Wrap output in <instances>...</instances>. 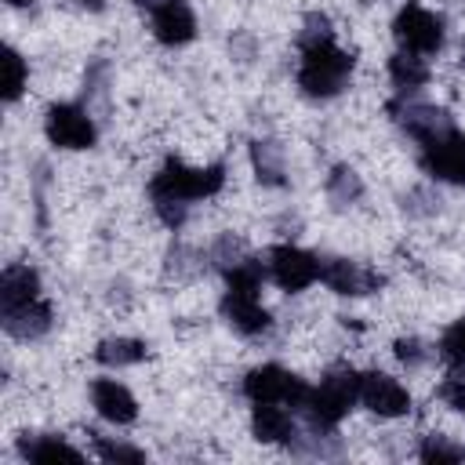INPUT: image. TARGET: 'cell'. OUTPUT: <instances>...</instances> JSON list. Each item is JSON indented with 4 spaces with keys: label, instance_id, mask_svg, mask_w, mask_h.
<instances>
[{
    "label": "cell",
    "instance_id": "8992f818",
    "mask_svg": "<svg viewBox=\"0 0 465 465\" xmlns=\"http://www.w3.org/2000/svg\"><path fill=\"white\" fill-rule=\"evenodd\" d=\"M421 167L450 185H465V134L458 127H447L421 142Z\"/></svg>",
    "mask_w": 465,
    "mask_h": 465
},
{
    "label": "cell",
    "instance_id": "9c48e42d",
    "mask_svg": "<svg viewBox=\"0 0 465 465\" xmlns=\"http://www.w3.org/2000/svg\"><path fill=\"white\" fill-rule=\"evenodd\" d=\"M360 403L378 418H403L411 411V392L396 378L381 371H367L360 374Z\"/></svg>",
    "mask_w": 465,
    "mask_h": 465
},
{
    "label": "cell",
    "instance_id": "4fadbf2b",
    "mask_svg": "<svg viewBox=\"0 0 465 465\" xmlns=\"http://www.w3.org/2000/svg\"><path fill=\"white\" fill-rule=\"evenodd\" d=\"M222 316L229 320V327H236L240 334L254 338V334H265L269 331V309L262 305L258 291H240V287H229L225 298H222Z\"/></svg>",
    "mask_w": 465,
    "mask_h": 465
},
{
    "label": "cell",
    "instance_id": "603a6c76",
    "mask_svg": "<svg viewBox=\"0 0 465 465\" xmlns=\"http://www.w3.org/2000/svg\"><path fill=\"white\" fill-rule=\"evenodd\" d=\"M247 258H251L247 243H243L240 236H232V232L218 236V240H214V247H211V265H214V269H222V272H229V269H236V265H243Z\"/></svg>",
    "mask_w": 465,
    "mask_h": 465
},
{
    "label": "cell",
    "instance_id": "44dd1931",
    "mask_svg": "<svg viewBox=\"0 0 465 465\" xmlns=\"http://www.w3.org/2000/svg\"><path fill=\"white\" fill-rule=\"evenodd\" d=\"M327 200L334 203V207H352L360 196H363V182H360V174H356V167H349V163H338V167H331V174H327Z\"/></svg>",
    "mask_w": 465,
    "mask_h": 465
},
{
    "label": "cell",
    "instance_id": "9a60e30c",
    "mask_svg": "<svg viewBox=\"0 0 465 465\" xmlns=\"http://www.w3.org/2000/svg\"><path fill=\"white\" fill-rule=\"evenodd\" d=\"M91 403L94 411L113 421V425H131L138 418V403L134 396L127 392V385H120L116 378H94L91 381Z\"/></svg>",
    "mask_w": 465,
    "mask_h": 465
},
{
    "label": "cell",
    "instance_id": "cb8c5ba5",
    "mask_svg": "<svg viewBox=\"0 0 465 465\" xmlns=\"http://www.w3.org/2000/svg\"><path fill=\"white\" fill-rule=\"evenodd\" d=\"M418 458L429 461V465H450V461H465V447H461V443H450V440L440 436V432H432V436L421 440Z\"/></svg>",
    "mask_w": 465,
    "mask_h": 465
},
{
    "label": "cell",
    "instance_id": "4dcf8cb0",
    "mask_svg": "<svg viewBox=\"0 0 465 465\" xmlns=\"http://www.w3.org/2000/svg\"><path fill=\"white\" fill-rule=\"evenodd\" d=\"M436 396L450 407V411H458V414H465V378H447V381H440V389H436Z\"/></svg>",
    "mask_w": 465,
    "mask_h": 465
},
{
    "label": "cell",
    "instance_id": "30bf717a",
    "mask_svg": "<svg viewBox=\"0 0 465 465\" xmlns=\"http://www.w3.org/2000/svg\"><path fill=\"white\" fill-rule=\"evenodd\" d=\"M320 280L334 294H349V298L371 294V291H378L385 283L378 269H367V265L349 262V258H320Z\"/></svg>",
    "mask_w": 465,
    "mask_h": 465
},
{
    "label": "cell",
    "instance_id": "ba28073f",
    "mask_svg": "<svg viewBox=\"0 0 465 465\" xmlns=\"http://www.w3.org/2000/svg\"><path fill=\"white\" fill-rule=\"evenodd\" d=\"M44 131H47V142L58 149H91L94 145V120L87 116L84 105H73V102L51 105L44 116Z\"/></svg>",
    "mask_w": 465,
    "mask_h": 465
},
{
    "label": "cell",
    "instance_id": "d4e9b609",
    "mask_svg": "<svg viewBox=\"0 0 465 465\" xmlns=\"http://www.w3.org/2000/svg\"><path fill=\"white\" fill-rule=\"evenodd\" d=\"M25 80H29L25 58L15 47H4V102H18V94L25 91Z\"/></svg>",
    "mask_w": 465,
    "mask_h": 465
},
{
    "label": "cell",
    "instance_id": "e575fe53",
    "mask_svg": "<svg viewBox=\"0 0 465 465\" xmlns=\"http://www.w3.org/2000/svg\"><path fill=\"white\" fill-rule=\"evenodd\" d=\"M461 62H465V47H461Z\"/></svg>",
    "mask_w": 465,
    "mask_h": 465
},
{
    "label": "cell",
    "instance_id": "1f68e13d",
    "mask_svg": "<svg viewBox=\"0 0 465 465\" xmlns=\"http://www.w3.org/2000/svg\"><path fill=\"white\" fill-rule=\"evenodd\" d=\"M436 207H440V196H432L429 189H411L403 196V211L407 214H432Z\"/></svg>",
    "mask_w": 465,
    "mask_h": 465
},
{
    "label": "cell",
    "instance_id": "83f0119b",
    "mask_svg": "<svg viewBox=\"0 0 465 465\" xmlns=\"http://www.w3.org/2000/svg\"><path fill=\"white\" fill-rule=\"evenodd\" d=\"M153 211H156V218L167 229H182L185 218H189V203L185 200H174V196H153Z\"/></svg>",
    "mask_w": 465,
    "mask_h": 465
},
{
    "label": "cell",
    "instance_id": "7a4b0ae2",
    "mask_svg": "<svg viewBox=\"0 0 465 465\" xmlns=\"http://www.w3.org/2000/svg\"><path fill=\"white\" fill-rule=\"evenodd\" d=\"M352 76V54L341 51L334 40L302 47V65H298V87L309 98H334Z\"/></svg>",
    "mask_w": 465,
    "mask_h": 465
},
{
    "label": "cell",
    "instance_id": "8fae6325",
    "mask_svg": "<svg viewBox=\"0 0 465 465\" xmlns=\"http://www.w3.org/2000/svg\"><path fill=\"white\" fill-rule=\"evenodd\" d=\"M389 116H392L414 142H429L432 134L454 127L450 116H447V109L425 105V102H414V98H392V102H389Z\"/></svg>",
    "mask_w": 465,
    "mask_h": 465
},
{
    "label": "cell",
    "instance_id": "836d02e7",
    "mask_svg": "<svg viewBox=\"0 0 465 465\" xmlns=\"http://www.w3.org/2000/svg\"><path fill=\"white\" fill-rule=\"evenodd\" d=\"M11 7H25V4H33V0H7Z\"/></svg>",
    "mask_w": 465,
    "mask_h": 465
},
{
    "label": "cell",
    "instance_id": "f546056e",
    "mask_svg": "<svg viewBox=\"0 0 465 465\" xmlns=\"http://www.w3.org/2000/svg\"><path fill=\"white\" fill-rule=\"evenodd\" d=\"M392 352H396V360H400L403 367H421V363L429 360V345H425L421 338H414V334H407V338H396Z\"/></svg>",
    "mask_w": 465,
    "mask_h": 465
},
{
    "label": "cell",
    "instance_id": "7c38bea8",
    "mask_svg": "<svg viewBox=\"0 0 465 465\" xmlns=\"http://www.w3.org/2000/svg\"><path fill=\"white\" fill-rule=\"evenodd\" d=\"M149 22H153V36L163 47H182L196 36V15L185 0H156L149 7Z\"/></svg>",
    "mask_w": 465,
    "mask_h": 465
},
{
    "label": "cell",
    "instance_id": "d6986e66",
    "mask_svg": "<svg viewBox=\"0 0 465 465\" xmlns=\"http://www.w3.org/2000/svg\"><path fill=\"white\" fill-rule=\"evenodd\" d=\"M389 76H392V84L400 87V94H411V91H418V87L429 84V65H425L421 54L396 51V54L389 58Z\"/></svg>",
    "mask_w": 465,
    "mask_h": 465
},
{
    "label": "cell",
    "instance_id": "d6a6232c",
    "mask_svg": "<svg viewBox=\"0 0 465 465\" xmlns=\"http://www.w3.org/2000/svg\"><path fill=\"white\" fill-rule=\"evenodd\" d=\"M84 7H91V11H102V0H80Z\"/></svg>",
    "mask_w": 465,
    "mask_h": 465
},
{
    "label": "cell",
    "instance_id": "3957f363",
    "mask_svg": "<svg viewBox=\"0 0 465 465\" xmlns=\"http://www.w3.org/2000/svg\"><path fill=\"white\" fill-rule=\"evenodd\" d=\"M225 185V167L211 163V167H189L182 160H167L153 182H149V196H174V200H207Z\"/></svg>",
    "mask_w": 465,
    "mask_h": 465
},
{
    "label": "cell",
    "instance_id": "7402d4cb",
    "mask_svg": "<svg viewBox=\"0 0 465 465\" xmlns=\"http://www.w3.org/2000/svg\"><path fill=\"white\" fill-rule=\"evenodd\" d=\"M94 360L105 363V367H131V363H142V360H145V341H138V338H105V341H98Z\"/></svg>",
    "mask_w": 465,
    "mask_h": 465
},
{
    "label": "cell",
    "instance_id": "484cf974",
    "mask_svg": "<svg viewBox=\"0 0 465 465\" xmlns=\"http://www.w3.org/2000/svg\"><path fill=\"white\" fill-rule=\"evenodd\" d=\"M440 360L450 371H465V316L454 320L440 338Z\"/></svg>",
    "mask_w": 465,
    "mask_h": 465
},
{
    "label": "cell",
    "instance_id": "277c9868",
    "mask_svg": "<svg viewBox=\"0 0 465 465\" xmlns=\"http://www.w3.org/2000/svg\"><path fill=\"white\" fill-rule=\"evenodd\" d=\"M243 396L251 403H287V407L298 411L305 403V396H309V385L298 374H291V371H283L276 363H262V367L247 371Z\"/></svg>",
    "mask_w": 465,
    "mask_h": 465
},
{
    "label": "cell",
    "instance_id": "5bb4252c",
    "mask_svg": "<svg viewBox=\"0 0 465 465\" xmlns=\"http://www.w3.org/2000/svg\"><path fill=\"white\" fill-rule=\"evenodd\" d=\"M0 320H4V331L18 341H36L51 331L54 323V309L44 302V298H33V302H22V305H11V309H0Z\"/></svg>",
    "mask_w": 465,
    "mask_h": 465
},
{
    "label": "cell",
    "instance_id": "ac0fdd59",
    "mask_svg": "<svg viewBox=\"0 0 465 465\" xmlns=\"http://www.w3.org/2000/svg\"><path fill=\"white\" fill-rule=\"evenodd\" d=\"M18 454L33 465H51V461H80L84 454L76 447H69L62 436H22L18 440Z\"/></svg>",
    "mask_w": 465,
    "mask_h": 465
},
{
    "label": "cell",
    "instance_id": "e0dca14e",
    "mask_svg": "<svg viewBox=\"0 0 465 465\" xmlns=\"http://www.w3.org/2000/svg\"><path fill=\"white\" fill-rule=\"evenodd\" d=\"M40 298V276L36 269L29 265H7L0 272V309H11V305H22V302H33Z\"/></svg>",
    "mask_w": 465,
    "mask_h": 465
},
{
    "label": "cell",
    "instance_id": "4316f807",
    "mask_svg": "<svg viewBox=\"0 0 465 465\" xmlns=\"http://www.w3.org/2000/svg\"><path fill=\"white\" fill-rule=\"evenodd\" d=\"M91 436H94V450H98L105 461H131V465L145 461V450H138V447H131V443L109 440V436H98V432H91Z\"/></svg>",
    "mask_w": 465,
    "mask_h": 465
},
{
    "label": "cell",
    "instance_id": "ffe728a7",
    "mask_svg": "<svg viewBox=\"0 0 465 465\" xmlns=\"http://www.w3.org/2000/svg\"><path fill=\"white\" fill-rule=\"evenodd\" d=\"M251 163H254V174H258L262 185H272L276 189V185L287 182V174H283V153H280L276 142H269V138L251 142Z\"/></svg>",
    "mask_w": 465,
    "mask_h": 465
},
{
    "label": "cell",
    "instance_id": "6da1fadb",
    "mask_svg": "<svg viewBox=\"0 0 465 465\" xmlns=\"http://www.w3.org/2000/svg\"><path fill=\"white\" fill-rule=\"evenodd\" d=\"M356 400H360V374L349 363H334V367H327L320 385L309 389V396H305V403L298 411L305 414L309 429L334 432Z\"/></svg>",
    "mask_w": 465,
    "mask_h": 465
},
{
    "label": "cell",
    "instance_id": "52a82bcc",
    "mask_svg": "<svg viewBox=\"0 0 465 465\" xmlns=\"http://www.w3.org/2000/svg\"><path fill=\"white\" fill-rule=\"evenodd\" d=\"M265 269H269V276L276 280V287L280 291H305V287H312L316 280H320V258L316 254H309V251H302V247H294V243H276V247H269V262H265Z\"/></svg>",
    "mask_w": 465,
    "mask_h": 465
},
{
    "label": "cell",
    "instance_id": "2e32d148",
    "mask_svg": "<svg viewBox=\"0 0 465 465\" xmlns=\"http://www.w3.org/2000/svg\"><path fill=\"white\" fill-rule=\"evenodd\" d=\"M251 432H254V440H262V443H294V440H298L294 418H291L280 403H254Z\"/></svg>",
    "mask_w": 465,
    "mask_h": 465
},
{
    "label": "cell",
    "instance_id": "5b68a950",
    "mask_svg": "<svg viewBox=\"0 0 465 465\" xmlns=\"http://www.w3.org/2000/svg\"><path fill=\"white\" fill-rule=\"evenodd\" d=\"M392 36L400 44V51L411 54H436L443 47V22L425 11L421 4H407L400 7V15L392 18Z\"/></svg>",
    "mask_w": 465,
    "mask_h": 465
},
{
    "label": "cell",
    "instance_id": "f1b7e54d",
    "mask_svg": "<svg viewBox=\"0 0 465 465\" xmlns=\"http://www.w3.org/2000/svg\"><path fill=\"white\" fill-rule=\"evenodd\" d=\"M323 40H334V33H331V18L312 11V15L305 18L302 33H298V47H312V44H323Z\"/></svg>",
    "mask_w": 465,
    "mask_h": 465
}]
</instances>
